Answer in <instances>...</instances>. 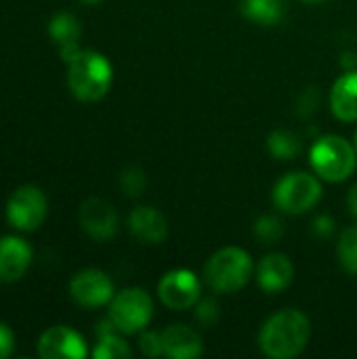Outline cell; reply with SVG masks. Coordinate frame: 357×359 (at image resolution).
Masks as SVG:
<instances>
[{
    "instance_id": "obj_1",
    "label": "cell",
    "mask_w": 357,
    "mask_h": 359,
    "mask_svg": "<svg viewBox=\"0 0 357 359\" xmlns=\"http://www.w3.org/2000/svg\"><path fill=\"white\" fill-rule=\"evenodd\" d=\"M309 337V318L299 309H282L261 326L259 347L267 358L292 359L305 351Z\"/></svg>"
},
{
    "instance_id": "obj_2",
    "label": "cell",
    "mask_w": 357,
    "mask_h": 359,
    "mask_svg": "<svg viewBox=\"0 0 357 359\" xmlns=\"http://www.w3.org/2000/svg\"><path fill=\"white\" fill-rule=\"evenodd\" d=\"M67 84L76 99L93 103L107 95L112 86V65L97 50H80L67 61Z\"/></svg>"
},
{
    "instance_id": "obj_3",
    "label": "cell",
    "mask_w": 357,
    "mask_h": 359,
    "mask_svg": "<svg viewBox=\"0 0 357 359\" xmlns=\"http://www.w3.org/2000/svg\"><path fill=\"white\" fill-rule=\"evenodd\" d=\"M252 259L246 250L227 246L217 250L206 267H204V280L208 288L217 294H234L242 290L250 278H252Z\"/></svg>"
},
{
    "instance_id": "obj_4",
    "label": "cell",
    "mask_w": 357,
    "mask_h": 359,
    "mask_svg": "<svg viewBox=\"0 0 357 359\" xmlns=\"http://www.w3.org/2000/svg\"><path fill=\"white\" fill-rule=\"evenodd\" d=\"M309 162L318 177H322L324 181H330V183H341L353 175L357 164V151L356 147L349 141H345L343 137L326 135L314 143V147L309 151Z\"/></svg>"
},
{
    "instance_id": "obj_5",
    "label": "cell",
    "mask_w": 357,
    "mask_h": 359,
    "mask_svg": "<svg viewBox=\"0 0 357 359\" xmlns=\"http://www.w3.org/2000/svg\"><path fill=\"white\" fill-rule=\"evenodd\" d=\"M274 204L288 215H303L322 200V185L314 175L290 172L274 187Z\"/></svg>"
},
{
    "instance_id": "obj_6",
    "label": "cell",
    "mask_w": 357,
    "mask_h": 359,
    "mask_svg": "<svg viewBox=\"0 0 357 359\" xmlns=\"http://www.w3.org/2000/svg\"><path fill=\"white\" fill-rule=\"evenodd\" d=\"M154 318L151 297L143 288H126L112 299L109 320L122 334H137L149 326Z\"/></svg>"
},
{
    "instance_id": "obj_7",
    "label": "cell",
    "mask_w": 357,
    "mask_h": 359,
    "mask_svg": "<svg viewBox=\"0 0 357 359\" xmlns=\"http://www.w3.org/2000/svg\"><path fill=\"white\" fill-rule=\"evenodd\" d=\"M6 219L15 229L34 231L46 219V196L36 185H21L6 204Z\"/></svg>"
},
{
    "instance_id": "obj_8",
    "label": "cell",
    "mask_w": 357,
    "mask_h": 359,
    "mask_svg": "<svg viewBox=\"0 0 357 359\" xmlns=\"http://www.w3.org/2000/svg\"><path fill=\"white\" fill-rule=\"evenodd\" d=\"M200 294H202V284H200L198 276L187 269L168 271L158 284L160 301L168 309H175V311H183V309L198 305Z\"/></svg>"
},
{
    "instance_id": "obj_9",
    "label": "cell",
    "mask_w": 357,
    "mask_h": 359,
    "mask_svg": "<svg viewBox=\"0 0 357 359\" xmlns=\"http://www.w3.org/2000/svg\"><path fill=\"white\" fill-rule=\"evenodd\" d=\"M69 294L78 305L86 309H95V307L107 305L114 299V284L103 271L84 269L72 278Z\"/></svg>"
},
{
    "instance_id": "obj_10",
    "label": "cell",
    "mask_w": 357,
    "mask_h": 359,
    "mask_svg": "<svg viewBox=\"0 0 357 359\" xmlns=\"http://www.w3.org/2000/svg\"><path fill=\"white\" fill-rule=\"evenodd\" d=\"M86 353L84 339L67 326H53L38 341V355L44 359H82Z\"/></svg>"
},
{
    "instance_id": "obj_11",
    "label": "cell",
    "mask_w": 357,
    "mask_h": 359,
    "mask_svg": "<svg viewBox=\"0 0 357 359\" xmlns=\"http://www.w3.org/2000/svg\"><path fill=\"white\" fill-rule=\"evenodd\" d=\"M80 225L95 240H109L118 231V215L112 204L90 198L80 208Z\"/></svg>"
},
{
    "instance_id": "obj_12",
    "label": "cell",
    "mask_w": 357,
    "mask_h": 359,
    "mask_svg": "<svg viewBox=\"0 0 357 359\" xmlns=\"http://www.w3.org/2000/svg\"><path fill=\"white\" fill-rule=\"evenodd\" d=\"M32 263V248L15 236L0 238V282L8 284L19 280Z\"/></svg>"
},
{
    "instance_id": "obj_13",
    "label": "cell",
    "mask_w": 357,
    "mask_h": 359,
    "mask_svg": "<svg viewBox=\"0 0 357 359\" xmlns=\"http://www.w3.org/2000/svg\"><path fill=\"white\" fill-rule=\"evenodd\" d=\"M130 233L143 244H160L168 236V223L164 215L151 206H139L128 217Z\"/></svg>"
},
{
    "instance_id": "obj_14",
    "label": "cell",
    "mask_w": 357,
    "mask_h": 359,
    "mask_svg": "<svg viewBox=\"0 0 357 359\" xmlns=\"http://www.w3.org/2000/svg\"><path fill=\"white\" fill-rule=\"evenodd\" d=\"M295 276V267L290 263V259L286 255L274 252L261 259V263L257 265V282L265 292H282L290 286Z\"/></svg>"
},
{
    "instance_id": "obj_15",
    "label": "cell",
    "mask_w": 357,
    "mask_h": 359,
    "mask_svg": "<svg viewBox=\"0 0 357 359\" xmlns=\"http://www.w3.org/2000/svg\"><path fill=\"white\" fill-rule=\"evenodd\" d=\"M204 345L196 330L175 324L162 330V351L166 358L175 359H194L202 353Z\"/></svg>"
},
{
    "instance_id": "obj_16",
    "label": "cell",
    "mask_w": 357,
    "mask_h": 359,
    "mask_svg": "<svg viewBox=\"0 0 357 359\" xmlns=\"http://www.w3.org/2000/svg\"><path fill=\"white\" fill-rule=\"evenodd\" d=\"M330 107L332 114L343 122L357 120V72L349 69L343 74L330 90Z\"/></svg>"
},
{
    "instance_id": "obj_17",
    "label": "cell",
    "mask_w": 357,
    "mask_h": 359,
    "mask_svg": "<svg viewBox=\"0 0 357 359\" xmlns=\"http://www.w3.org/2000/svg\"><path fill=\"white\" fill-rule=\"evenodd\" d=\"M240 11L259 25H278L284 17V0H242Z\"/></svg>"
},
{
    "instance_id": "obj_18",
    "label": "cell",
    "mask_w": 357,
    "mask_h": 359,
    "mask_svg": "<svg viewBox=\"0 0 357 359\" xmlns=\"http://www.w3.org/2000/svg\"><path fill=\"white\" fill-rule=\"evenodd\" d=\"M48 34L50 38L61 46H78V40H80V34H82V27H80V21L69 15V13H57L50 23H48Z\"/></svg>"
},
{
    "instance_id": "obj_19",
    "label": "cell",
    "mask_w": 357,
    "mask_h": 359,
    "mask_svg": "<svg viewBox=\"0 0 357 359\" xmlns=\"http://www.w3.org/2000/svg\"><path fill=\"white\" fill-rule=\"evenodd\" d=\"M267 147L278 160H292L301 151V139L290 130H274L267 139Z\"/></svg>"
},
{
    "instance_id": "obj_20",
    "label": "cell",
    "mask_w": 357,
    "mask_h": 359,
    "mask_svg": "<svg viewBox=\"0 0 357 359\" xmlns=\"http://www.w3.org/2000/svg\"><path fill=\"white\" fill-rule=\"evenodd\" d=\"M339 261L343 269L351 276H357V225L347 227L339 238Z\"/></svg>"
},
{
    "instance_id": "obj_21",
    "label": "cell",
    "mask_w": 357,
    "mask_h": 359,
    "mask_svg": "<svg viewBox=\"0 0 357 359\" xmlns=\"http://www.w3.org/2000/svg\"><path fill=\"white\" fill-rule=\"evenodd\" d=\"M93 355L97 359L130 358L133 351H130V347L120 337H116L114 332H107V334L99 337V343H97V349H95Z\"/></svg>"
},
{
    "instance_id": "obj_22",
    "label": "cell",
    "mask_w": 357,
    "mask_h": 359,
    "mask_svg": "<svg viewBox=\"0 0 357 359\" xmlns=\"http://www.w3.org/2000/svg\"><path fill=\"white\" fill-rule=\"evenodd\" d=\"M255 236L263 242V244H276L282 240L284 236V225L278 217L274 215H265L255 223Z\"/></svg>"
},
{
    "instance_id": "obj_23",
    "label": "cell",
    "mask_w": 357,
    "mask_h": 359,
    "mask_svg": "<svg viewBox=\"0 0 357 359\" xmlns=\"http://www.w3.org/2000/svg\"><path fill=\"white\" fill-rule=\"evenodd\" d=\"M145 185H147V181H145V175H143V170H139V168H126L122 175H120V187L124 189V194L126 196H130V198H137V196H141L143 191H145Z\"/></svg>"
},
{
    "instance_id": "obj_24",
    "label": "cell",
    "mask_w": 357,
    "mask_h": 359,
    "mask_svg": "<svg viewBox=\"0 0 357 359\" xmlns=\"http://www.w3.org/2000/svg\"><path fill=\"white\" fill-rule=\"evenodd\" d=\"M139 349L147 358L164 355V351H162V332H151V330L143 332L141 339H139Z\"/></svg>"
},
{
    "instance_id": "obj_25",
    "label": "cell",
    "mask_w": 357,
    "mask_h": 359,
    "mask_svg": "<svg viewBox=\"0 0 357 359\" xmlns=\"http://www.w3.org/2000/svg\"><path fill=\"white\" fill-rule=\"evenodd\" d=\"M219 305L213 301V299H204V301H198V309H196V318L202 326H215L217 320H219Z\"/></svg>"
},
{
    "instance_id": "obj_26",
    "label": "cell",
    "mask_w": 357,
    "mask_h": 359,
    "mask_svg": "<svg viewBox=\"0 0 357 359\" xmlns=\"http://www.w3.org/2000/svg\"><path fill=\"white\" fill-rule=\"evenodd\" d=\"M13 347H15V334H13V330L6 324L0 322V359L11 355Z\"/></svg>"
},
{
    "instance_id": "obj_27",
    "label": "cell",
    "mask_w": 357,
    "mask_h": 359,
    "mask_svg": "<svg viewBox=\"0 0 357 359\" xmlns=\"http://www.w3.org/2000/svg\"><path fill=\"white\" fill-rule=\"evenodd\" d=\"M332 231H335V221H332L328 215H322V217L316 219V223H314V233H316L318 238H328Z\"/></svg>"
},
{
    "instance_id": "obj_28",
    "label": "cell",
    "mask_w": 357,
    "mask_h": 359,
    "mask_svg": "<svg viewBox=\"0 0 357 359\" xmlns=\"http://www.w3.org/2000/svg\"><path fill=\"white\" fill-rule=\"evenodd\" d=\"M347 208H349V212L357 217V183L349 189V194H347Z\"/></svg>"
},
{
    "instance_id": "obj_29",
    "label": "cell",
    "mask_w": 357,
    "mask_h": 359,
    "mask_svg": "<svg viewBox=\"0 0 357 359\" xmlns=\"http://www.w3.org/2000/svg\"><path fill=\"white\" fill-rule=\"evenodd\" d=\"M82 2H86V4H97V2H101V0H82Z\"/></svg>"
},
{
    "instance_id": "obj_30",
    "label": "cell",
    "mask_w": 357,
    "mask_h": 359,
    "mask_svg": "<svg viewBox=\"0 0 357 359\" xmlns=\"http://www.w3.org/2000/svg\"><path fill=\"white\" fill-rule=\"evenodd\" d=\"M303 2H309V4H318V2H324V0H303Z\"/></svg>"
},
{
    "instance_id": "obj_31",
    "label": "cell",
    "mask_w": 357,
    "mask_h": 359,
    "mask_svg": "<svg viewBox=\"0 0 357 359\" xmlns=\"http://www.w3.org/2000/svg\"><path fill=\"white\" fill-rule=\"evenodd\" d=\"M356 151H357V130H356Z\"/></svg>"
}]
</instances>
